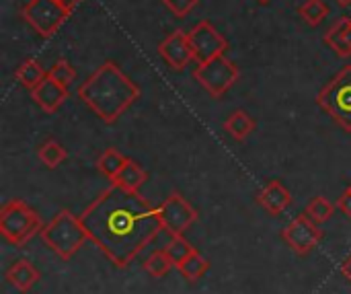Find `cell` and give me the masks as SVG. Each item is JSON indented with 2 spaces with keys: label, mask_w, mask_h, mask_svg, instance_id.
I'll return each instance as SVG.
<instances>
[{
  "label": "cell",
  "mask_w": 351,
  "mask_h": 294,
  "mask_svg": "<svg viewBox=\"0 0 351 294\" xmlns=\"http://www.w3.org/2000/svg\"><path fill=\"white\" fill-rule=\"evenodd\" d=\"M80 223L88 239L117 268H128L162 231L158 208L150 206L140 192H128L115 183L84 208Z\"/></svg>",
  "instance_id": "obj_1"
},
{
  "label": "cell",
  "mask_w": 351,
  "mask_h": 294,
  "mask_svg": "<svg viewBox=\"0 0 351 294\" xmlns=\"http://www.w3.org/2000/svg\"><path fill=\"white\" fill-rule=\"evenodd\" d=\"M78 97L99 120L115 124L140 99V87L115 62L107 60L78 87Z\"/></svg>",
  "instance_id": "obj_2"
},
{
  "label": "cell",
  "mask_w": 351,
  "mask_h": 294,
  "mask_svg": "<svg viewBox=\"0 0 351 294\" xmlns=\"http://www.w3.org/2000/svg\"><path fill=\"white\" fill-rule=\"evenodd\" d=\"M41 241L62 260H72L76 256V251L84 245V241L88 239L80 216H74L68 210H62L53 216V220L49 225H45L41 229Z\"/></svg>",
  "instance_id": "obj_3"
},
{
  "label": "cell",
  "mask_w": 351,
  "mask_h": 294,
  "mask_svg": "<svg viewBox=\"0 0 351 294\" xmlns=\"http://www.w3.org/2000/svg\"><path fill=\"white\" fill-rule=\"evenodd\" d=\"M41 216L23 200H10L0 210V235L14 247L27 245L37 233H41Z\"/></svg>",
  "instance_id": "obj_4"
},
{
  "label": "cell",
  "mask_w": 351,
  "mask_h": 294,
  "mask_svg": "<svg viewBox=\"0 0 351 294\" xmlns=\"http://www.w3.org/2000/svg\"><path fill=\"white\" fill-rule=\"evenodd\" d=\"M319 107L346 132H351V66L339 70L317 95Z\"/></svg>",
  "instance_id": "obj_5"
},
{
  "label": "cell",
  "mask_w": 351,
  "mask_h": 294,
  "mask_svg": "<svg viewBox=\"0 0 351 294\" xmlns=\"http://www.w3.org/2000/svg\"><path fill=\"white\" fill-rule=\"evenodd\" d=\"M72 8L62 0H29L21 14L41 35L51 37L70 16Z\"/></svg>",
  "instance_id": "obj_6"
},
{
  "label": "cell",
  "mask_w": 351,
  "mask_h": 294,
  "mask_svg": "<svg viewBox=\"0 0 351 294\" xmlns=\"http://www.w3.org/2000/svg\"><path fill=\"white\" fill-rule=\"evenodd\" d=\"M193 76L212 97H222L239 80V68L234 62H230L222 54V56H216L208 62L197 64Z\"/></svg>",
  "instance_id": "obj_7"
},
{
  "label": "cell",
  "mask_w": 351,
  "mask_h": 294,
  "mask_svg": "<svg viewBox=\"0 0 351 294\" xmlns=\"http://www.w3.org/2000/svg\"><path fill=\"white\" fill-rule=\"evenodd\" d=\"M197 210L179 192H171L167 200L158 206L162 231H167L169 235H183L197 220Z\"/></svg>",
  "instance_id": "obj_8"
},
{
  "label": "cell",
  "mask_w": 351,
  "mask_h": 294,
  "mask_svg": "<svg viewBox=\"0 0 351 294\" xmlns=\"http://www.w3.org/2000/svg\"><path fill=\"white\" fill-rule=\"evenodd\" d=\"M282 239L288 243V247L296 253V256H308L323 239V231L319 229V225L304 212L300 216H296L284 231H282Z\"/></svg>",
  "instance_id": "obj_9"
},
{
  "label": "cell",
  "mask_w": 351,
  "mask_h": 294,
  "mask_svg": "<svg viewBox=\"0 0 351 294\" xmlns=\"http://www.w3.org/2000/svg\"><path fill=\"white\" fill-rule=\"evenodd\" d=\"M187 35H189V43H191L197 64L208 62L216 56H222L228 49V41L210 21L197 23Z\"/></svg>",
  "instance_id": "obj_10"
},
{
  "label": "cell",
  "mask_w": 351,
  "mask_h": 294,
  "mask_svg": "<svg viewBox=\"0 0 351 294\" xmlns=\"http://www.w3.org/2000/svg\"><path fill=\"white\" fill-rule=\"evenodd\" d=\"M158 54L173 70H183L191 60H195L189 35L185 31H173L169 37H165V41L158 45Z\"/></svg>",
  "instance_id": "obj_11"
},
{
  "label": "cell",
  "mask_w": 351,
  "mask_h": 294,
  "mask_svg": "<svg viewBox=\"0 0 351 294\" xmlns=\"http://www.w3.org/2000/svg\"><path fill=\"white\" fill-rule=\"evenodd\" d=\"M33 101L47 113H56L62 103L68 99V87L56 82L51 76H45L33 91H31Z\"/></svg>",
  "instance_id": "obj_12"
},
{
  "label": "cell",
  "mask_w": 351,
  "mask_h": 294,
  "mask_svg": "<svg viewBox=\"0 0 351 294\" xmlns=\"http://www.w3.org/2000/svg\"><path fill=\"white\" fill-rule=\"evenodd\" d=\"M259 206L271 214V216H280L286 212V208L292 204V194L288 192V188L280 181H269L257 196Z\"/></svg>",
  "instance_id": "obj_13"
},
{
  "label": "cell",
  "mask_w": 351,
  "mask_h": 294,
  "mask_svg": "<svg viewBox=\"0 0 351 294\" xmlns=\"http://www.w3.org/2000/svg\"><path fill=\"white\" fill-rule=\"evenodd\" d=\"M4 278L19 293H29L41 280V274L29 260H16L6 268Z\"/></svg>",
  "instance_id": "obj_14"
},
{
  "label": "cell",
  "mask_w": 351,
  "mask_h": 294,
  "mask_svg": "<svg viewBox=\"0 0 351 294\" xmlns=\"http://www.w3.org/2000/svg\"><path fill=\"white\" fill-rule=\"evenodd\" d=\"M325 43L335 49L337 56L350 58L351 56V19L337 21L325 35Z\"/></svg>",
  "instance_id": "obj_15"
},
{
  "label": "cell",
  "mask_w": 351,
  "mask_h": 294,
  "mask_svg": "<svg viewBox=\"0 0 351 294\" xmlns=\"http://www.w3.org/2000/svg\"><path fill=\"white\" fill-rule=\"evenodd\" d=\"M253 130H255V120H253L247 111H243V109L232 111V113L226 117V122H224V132L230 134V136H232L234 140H239V142L247 140V138L253 134Z\"/></svg>",
  "instance_id": "obj_16"
},
{
  "label": "cell",
  "mask_w": 351,
  "mask_h": 294,
  "mask_svg": "<svg viewBox=\"0 0 351 294\" xmlns=\"http://www.w3.org/2000/svg\"><path fill=\"white\" fill-rule=\"evenodd\" d=\"M148 181V173L132 159H128V163L123 165L121 173L117 175V179L113 181L115 185L128 190V192H140V188Z\"/></svg>",
  "instance_id": "obj_17"
},
{
  "label": "cell",
  "mask_w": 351,
  "mask_h": 294,
  "mask_svg": "<svg viewBox=\"0 0 351 294\" xmlns=\"http://www.w3.org/2000/svg\"><path fill=\"white\" fill-rule=\"evenodd\" d=\"M179 274L187 280V282H197L206 276V272L210 270V262L199 253V251H193L185 262H181L177 266Z\"/></svg>",
  "instance_id": "obj_18"
},
{
  "label": "cell",
  "mask_w": 351,
  "mask_h": 294,
  "mask_svg": "<svg viewBox=\"0 0 351 294\" xmlns=\"http://www.w3.org/2000/svg\"><path fill=\"white\" fill-rule=\"evenodd\" d=\"M125 163H128V157H123V155L117 152L115 148H107V150L99 157L97 169L113 183V181L117 179V175L121 173V169H123Z\"/></svg>",
  "instance_id": "obj_19"
},
{
  "label": "cell",
  "mask_w": 351,
  "mask_h": 294,
  "mask_svg": "<svg viewBox=\"0 0 351 294\" xmlns=\"http://www.w3.org/2000/svg\"><path fill=\"white\" fill-rule=\"evenodd\" d=\"M45 76H47L45 70H43V66H41L37 60H25V62L16 68V72H14V78H16L25 89H29V91H33Z\"/></svg>",
  "instance_id": "obj_20"
},
{
  "label": "cell",
  "mask_w": 351,
  "mask_h": 294,
  "mask_svg": "<svg viewBox=\"0 0 351 294\" xmlns=\"http://www.w3.org/2000/svg\"><path fill=\"white\" fill-rule=\"evenodd\" d=\"M66 157H68V152H66V148L58 142V140H45L39 148H37V159L47 167V169H56V167H60L64 161H66Z\"/></svg>",
  "instance_id": "obj_21"
},
{
  "label": "cell",
  "mask_w": 351,
  "mask_h": 294,
  "mask_svg": "<svg viewBox=\"0 0 351 294\" xmlns=\"http://www.w3.org/2000/svg\"><path fill=\"white\" fill-rule=\"evenodd\" d=\"M173 268H175V264H173V260L169 258V253H167L165 249L152 251L150 258H148L146 264H144V272H146L148 276L156 278V280L169 276V272H171Z\"/></svg>",
  "instance_id": "obj_22"
},
{
  "label": "cell",
  "mask_w": 351,
  "mask_h": 294,
  "mask_svg": "<svg viewBox=\"0 0 351 294\" xmlns=\"http://www.w3.org/2000/svg\"><path fill=\"white\" fill-rule=\"evenodd\" d=\"M165 251L169 253V258L173 260V264H175V268H177L181 262H185V260H187L193 251H197V249L191 247V243H189L183 235H171V241L167 243Z\"/></svg>",
  "instance_id": "obj_23"
},
{
  "label": "cell",
  "mask_w": 351,
  "mask_h": 294,
  "mask_svg": "<svg viewBox=\"0 0 351 294\" xmlns=\"http://www.w3.org/2000/svg\"><path fill=\"white\" fill-rule=\"evenodd\" d=\"M298 14L311 25V27H317L321 25L327 14H329V6L323 2V0H306L300 8H298Z\"/></svg>",
  "instance_id": "obj_24"
},
{
  "label": "cell",
  "mask_w": 351,
  "mask_h": 294,
  "mask_svg": "<svg viewBox=\"0 0 351 294\" xmlns=\"http://www.w3.org/2000/svg\"><path fill=\"white\" fill-rule=\"evenodd\" d=\"M317 225H321V223H327L331 216H333V212H335V206L327 200V198H323V196H317V198H313L308 204H306V210H304Z\"/></svg>",
  "instance_id": "obj_25"
},
{
  "label": "cell",
  "mask_w": 351,
  "mask_h": 294,
  "mask_svg": "<svg viewBox=\"0 0 351 294\" xmlns=\"http://www.w3.org/2000/svg\"><path fill=\"white\" fill-rule=\"evenodd\" d=\"M47 76H51L56 82H60V84L68 87L70 82H74V78H76V70L72 68V64H70L68 60H58V62L49 68Z\"/></svg>",
  "instance_id": "obj_26"
},
{
  "label": "cell",
  "mask_w": 351,
  "mask_h": 294,
  "mask_svg": "<svg viewBox=\"0 0 351 294\" xmlns=\"http://www.w3.org/2000/svg\"><path fill=\"white\" fill-rule=\"evenodd\" d=\"M199 0H162V4L175 14V16H187Z\"/></svg>",
  "instance_id": "obj_27"
},
{
  "label": "cell",
  "mask_w": 351,
  "mask_h": 294,
  "mask_svg": "<svg viewBox=\"0 0 351 294\" xmlns=\"http://www.w3.org/2000/svg\"><path fill=\"white\" fill-rule=\"evenodd\" d=\"M337 208L346 214V216H350L351 218V190L348 188L341 196H339V200H337Z\"/></svg>",
  "instance_id": "obj_28"
},
{
  "label": "cell",
  "mask_w": 351,
  "mask_h": 294,
  "mask_svg": "<svg viewBox=\"0 0 351 294\" xmlns=\"http://www.w3.org/2000/svg\"><path fill=\"white\" fill-rule=\"evenodd\" d=\"M339 270H341V274L346 276V280H350L351 282V253L341 262V268H339Z\"/></svg>",
  "instance_id": "obj_29"
},
{
  "label": "cell",
  "mask_w": 351,
  "mask_h": 294,
  "mask_svg": "<svg viewBox=\"0 0 351 294\" xmlns=\"http://www.w3.org/2000/svg\"><path fill=\"white\" fill-rule=\"evenodd\" d=\"M62 2H66V4H68L70 8H74V6H76V4H78L80 0H62Z\"/></svg>",
  "instance_id": "obj_30"
},
{
  "label": "cell",
  "mask_w": 351,
  "mask_h": 294,
  "mask_svg": "<svg viewBox=\"0 0 351 294\" xmlns=\"http://www.w3.org/2000/svg\"><path fill=\"white\" fill-rule=\"evenodd\" d=\"M337 4H339V6H350L351 0H337Z\"/></svg>",
  "instance_id": "obj_31"
},
{
  "label": "cell",
  "mask_w": 351,
  "mask_h": 294,
  "mask_svg": "<svg viewBox=\"0 0 351 294\" xmlns=\"http://www.w3.org/2000/svg\"><path fill=\"white\" fill-rule=\"evenodd\" d=\"M259 2H269V0H259Z\"/></svg>",
  "instance_id": "obj_32"
},
{
  "label": "cell",
  "mask_w": 351,
  "mask_h": 294,
  "mask_svg": "<svg viewBox=\"0 0 351 294\" xmlns=\"http://www.w3.org/2000/svg\"><path fill=\"white\" fill-rule=\"evenodd\" d=\"M350 190H351V185H350Z\"/></svg>",
  "instance_id": "obj_33"
}]
</instances>
